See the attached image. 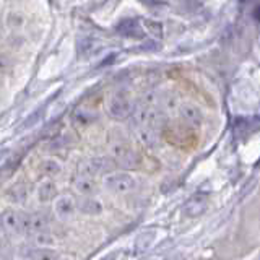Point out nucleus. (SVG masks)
I'll return each instance as SVG.
<instances>
[{"label":"nucleus","instance_id":"1","mask_svg":"<svg viewBox=\"0 0 260 260\" xmlns=\"http://www.w3.org/2000/svg\"><path fill=\"white\" fill-rule=\"evenodd\" d=\"M103 187L109 193L127 195L137 190V179L132 174L124 173V171H120V173H111L104 176Z\"/></svg>","mask_w":260,"mask_h":260},{"label":"nucleus","instance_id":"2","mask_svg":"<svg viewBox=\"0 0 260 260\" xmlns=\"http://www.w3.org/2000/svg\"><path fill=\"white\" fill-rule=\"evenodd\" d=\"M52 202H54L52 208H54V213H55L57 219H60V221H70V219L75 218L77 202L72 195H69V193L57 195Z\"/></svg>","mask_w":260,"mask_h":260},{"label":"nucleus","instance_id":"3","mask_svg":"<svg viewBox=\"0 0 260 260\" xmlns=\"http://www.w3.org/2000/svg\"><path fill=\"white\" fill-rule=\"evenodd\" d=\"M0 228L7 236H21L23 226H21V211L15 208H7L0 215Z\"/></svg>","mask_w":260,"mask_h":260},{"label":"nucleus","instance_id":"4","mask_svg":"<svg viewBox=\"0 0 260 260\" xmlns=\"http://www.w3.org/2000/svg\"><path fill=\"white\" fill-rule=\"evenodd\" d=\"M21 226H23V234L47 231L49 218L44 213H41V211H35V213H23L21 211Z\"/></svg>","mask_w":260,"mask_h":260},{"label":"nucleus","instance_id":"5","mask_svg":"<svg viewBox=\"0 0 260 260\" xmlns=\"http://www.w3.org/2000/svg\"><path fill=\"white\" fill-rule=\"evenodd\" d=\"M73 190H75L80 197H96L98 190H100V185L94 181L93 177H85L80 176L73 181Z\"/></svg>","mask_w":260,"mask_h":260},{"label":"nucleus","instance_id":"6","mask_svg":"<svg viewBox=\"0 0 260 260\" xmlns=\"http://www.w3.org/2000/svg\"><path fill=\"white\" fill-rule=\"evenodd\" d=\"M75 202H77V210L80 211V213H83V215L100 216L104 211L101 200H98L96 197H80Z\"/></svg>","mask_w":260,"mask_h":260},{"label":"nucleus","instance_id":"7","mask_svg":"<svg viewBox=\"0 0 260 260\" xmlns=\"http://www.w3.org/2000/svg\"><path fill=\"white\" fill-rule=\"evenodd\" d=\"M36 197L39 203H49L57 197V185L51 179H46L43 181L36 189Z\"/></svg>","mask_w":260,"mask_h":260},{"label":"nucleus","instance_id":"8","mask_svg":"<svg viewBox=\"0 0 260 260\" xmlns=\"http://www.w3.org/2000/svg\"><path fill=\"white\" fill-rule=\"evenodd\" d=\"M32 244L36 249H52L57 246V238L49 231H38L31 234Z\"/></svg>","mask_w":260,"mask_h":260},{"label":"nucleus","instance_id":"9","mask_svg":"<svg viewBox=\"0 0 260 260\" xmlns=\"http://www.w3.org/2000/svg\"><path fill=\"white\" fill-rule=\"evenodd\" d=\"M205 210H207V202H205V200L193 199V200H190V202L184 207V213H185L187 216H190V218H195V216L202 215Z\"/></svg>","mask_w":260,"mask_h":260},{"label":"nucleus","instance_id":"10","mask_svg":"<svg viewBox=\"0 0 260 260\" xmlns=\"http://www.w3.org/2000/svg\"><path fill=\"white\" fill-rule=\"evenodd\" d=\"M78 173H80V176L94 179L98 174L101 173V165L98 161H86V162H83V165H80Z\"/></svg>","mask_w":260,"mask_h":260},{"label":"nucleus","instance_id":"11","mask_svg":"<svg viewBox=\"0 0 260 260\" xmlns=\"http://www.w3.org/2000/svg\"><path fill=\"white\" fill-rule=\"evenodd\" d=\"M41 169H43V173L47 174V176H59L60 171H62V165L57 159H44L43 165H41Z\"/></svg>","mask_w":260,"mask_h":260},{"label":"nucleus","instance_id":"12","mask_svg":"<svg viewBox=\"0 0 260 260\" xmlns=\"http://www.w3.org/2000/svg\"><path fill=\"white\" fill-rule=\"evenodd\" d=\"M29 257L31 260H57L59 254L54 249H35Z\"/></svg>","mask_w":260,"mask_h":260},{"label":"nucleus","instance_id":"13","mask_svg":"<svg viewBox=\"0 0 260 260\" xmlns=\"http://www.w3.org/2000/svg\"><path fill=\"white\" fill-rule=\"evenodd\" d=\"M0 258H12V244L2 228H0Z\"/></svg>","mask_w":260,"mask_h":260},{"label":"nucleus","instance_id":"14","mask_svg":"<svg viewBox=\"0 0 260 260\" xmlns=\"http://www.w3.org/2000/svg\"><path fill=\"white\" fill-rule=\"evenodd\" d=\"M57 260H70V258H65V257H59V258H57Z\"/></svg>","mask_w":260,"mask_h":260},{"label":"nucleus","instance_id":"15","mask_svg":"<svg viewBox=\"0 0 260 260\" xmlns=\"http://www.w3.org/2000/svg\"><path fill=\"white\" fill-rule=\"evenodd\" d=\"M0 260H12V258H0Z\"/></svg>","mask_w":260,"mask_h":260}]
</instances>
